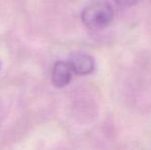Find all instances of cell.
Instances as JSON below:
<instances>
[{
  "label": "cell",
  "instance_id": "obj_1",
  "mask_svg": "<svg viewBox=\"0 0 151 150\" xmlns=\"http://www.w3.org/2000/svg\"><path fill=\"white\" fill-rule=\"evenodd\" d=\"M114 19V10L107 2H95L86 6L81 14L84 26L93 30H99L109 26Z\"/></svg>",
  "mask_w": 151,
  "mask_h": 150
},
{
  "label": "cell",
  "instance_id": "obj_2",
  "mask_svg": "<svg viewBox=\"0 0 151 150\" xmlns=\"http://www.w3.org/2000/svg\"><path fill=\"white\" fill-rule=\"evenodd\" d=\"M68 62L73 72L78 75L91 74L95 69V61L93 57L84 52H74L70 56Z\"/></svg>",
  "mask_w": 151,
  "mask_h": 150
},
{
  "label": "cell",
  "instance_id": "obj_3",
  "mask_svg": "<svg viewBox=\"0 0 151 150\" xmlns=\"http://www.w3.org/2000/svg\"><path fill=\"white\" fill-rule=\"evenodd\" d=\"M72 70L69 62L59 61L55 64L52 71V81L56 88H64L68 85L72 79Z\"/></svg>",
  "mask_w": 151,
  "mask_h": 150
},
{
  "label": "cell",
  "instance_id": "obj_4",
  "mask_svg": "<svg viewBox=\"0 0 151 150\" xmlns=\"http://www.w3.org/2000/svg\"><path fill=\"white\" fill-rule=\"evenodd\" d=\"M115 2L119 6H121V7L129 8V7H132V6L136 5L138 0H115Z\"/></svg>",
  "mask_w": 151,
  "mask_h": 150
},
{
  "label": "cell",
  "instance_id": "obj_5",
  "mask_svg": "<svg viewBox=\"0 0 151 150\" xmlns=\"http://www.w3.org/2000/svg\"><path fill=\"white\" fill-rule=\"evenodd\" d=\"M0 67H1V65H0Z\"/></svg>",
  "mask_w": 151,
  "mask_h": 150
}]
</instances>
